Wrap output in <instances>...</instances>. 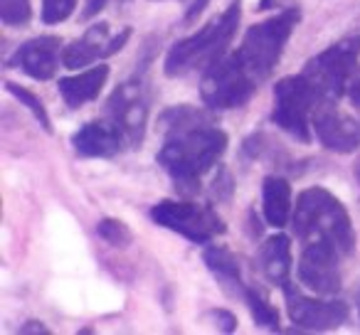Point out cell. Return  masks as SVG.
I'll use <instances>...</instances> for the list:
<instances>
[{
  "mask_svg": "<svg viewBox=\"0 0 360 335\" xmlns=\"http://www.w3.org/2000/svg\"><path fill=\"white\" fill-rule=\"evenodd\" d=\"M75 6L77 0H42V20L47 25H57L75 13Z\"/></svg>",
  "mask_w": 360,
  "mask_h": 335,
  "instance_id": "d4e9b609",
  "label": "cell"
},
{
  "mask_svg": "<svg viewBox=\"0 0 360 335\" xmlns=\"http://www.w3.org/2000/svg\"><path fill=\"white\" fill-rule=\"evenodd\" d=\"M340 254L326 242L304 244L299 256V281L319 296H335L340 291Z\"/></svg>",
  "mask_w": 360,
  "mask_h": 335,
  "instance_id": "30bf717a",
  "label": "cell"
},
{
  "mask_svg": "<svg viewBox=\"0 0 360 335\" xmlns=\"http://www.w3.org/2000/svg\"><path fill=\"white\" fill-rule=\"evenodd\" d=\"M262 202H264V220L271 227H284L291 217V185L279 176L264 178L262 185Z\"/></svg>",
  "mask_w": 360,
  "mask_h": 335,
  "instance_id": "d6986e66",
  "label": "cell"
},
{
  "mask_svg": "<svg viewBox=\"0 0 360 335\" xmlns=\"http://www.w3.org/2000/svg\"><path fill=\"white\" fill-rule=\"evenodd\" d=\"M311 126L321 145L333 153H353L360 148V121L338 111L333 101H321L316 106Z\"/></svg>",
  "mask_w": 360,
  "mask_h": 335,
  "instance_id": "7c38bea8",
  "label": "cell"
},
{
  "mask_svg": "<svg viewBox=\"0 0 360 335\" xmlns=\"http://www.w3.org/2000/svg\"><path fill=\"white\" fill-rule=\"evenodd\" d=\"M106 3H109V0H86V3H84V11H82L79 18H82V20H91V18H96L101 11H104Z\"/></svg>",
  "mask_w": 360,
  "mask_h": 335,
  "instance_id": "f1b7e54d",
  "label": "cell"
},
{
  "mask_svg": "<svg viewBox=\"0 0 360 335\" xmlns=\"http://www.w3.org/2000/svg\"><path fill=\"white\" fill-rule=\"evenodd\" d=\"M319 106V96L314 94L311 84L299 77H284L276 81L274 86V111H271V121L279 126L281 131L291 133L299 138L301 143L311 140V119H314V109Z\"/></svg>",
  "mask_w": 360,
  "mask_h": 335,
  "instance_id": "52a82bcc",
  "label": "cell"
},
{
  "mask_svg": "<svg viewBox=\"0 0 360 335\" xmlns=\"http://www.w3.org/2000/svg\"><path fill=\"white\" fill-rule=\"evenodd\" d=\"M207 318L215 320L217 328L225 330V333H232V330L237 328V318H235V313H230V310H225V308H215V310H210V313H207Z\"/></svg>",
  "mask_w": 360,
  "mask_h": 335,
  "instance_id": "4316f807",
  "label": "cell"
},
{
  "mask_svg": "<svg viewBox=\"0 0 360 335\" xmlns=\"http://www.w3.org/2000/svg\"><path fill=\"white\" fill-rule=\"evenodd\" d=\"M96 235H99L106 244L121 247V249L134 242V232H131L121 220H111V217H106V220H101L99 225H96Z\"/></svg>",
  "mask_w": 360,
  "mask_h": 335,
  "instance_id": "603a6c76",
  "label": "cell"
},
{
  "mask_svg": "<svg viewBox=\"0 0 360 335\" xmlns=\"http://www.w3.org/2000/svg\"><path fill=\"white\" fill-rule=\"evenodd\" d=\"M259 81L247 72V67L240 62V57H222L212 67L202 72L200 81V96L207 109L225 111V109H240L252 99Z\"/></svg>",
  "mask_w": 360,
  "mask_h": 335,
  "instance_id": "8992f818",
  "label": "cell"
},
{
  "mask_svg": "<svg viewBox=\"0 0 360 335\" xmlns=\"http://www.w3.org/2000/svg\"><path fill=\"white\" fill-rule=\"evenodd\" d=\"M291 225L304 244L326 242L343 256H350L355 251V232L348 212L338 197L323 188H309L301 192L291 212Z\"/></svg>",
  "mask_w": 360,
  "mask_h": 335,
  "instance_id": "7a4b0ae2",
  "label": "cell"
},
{
  "mask_svg": "<svg viewBox=\"0 0 360 335\" xmlns=\"http://www.w3.org/2000/svg\"><path fill=\"white\" fill-rule=\"evenodd\" d=\"M32 18L30 0H0V20L11 27L27 25Z\"/></svg>",
  "mask_w": 360,
  "mask_h": 335,
  "instance_id": "cb8c5ba5",
  "label": "cell"
},
{
  "mask_svg": "<svg viewBox=\"0 0 360 335\" xmlns=\"http://www.w3.org/2000/svg\"><path fill=\"white\" fill-rule=\"evenodd\" d=\"M212 124V114L205 109H195V106H170L160 114V129L163 133H178V131H188L195 129V126H205Z\"/></svg>",
  "mask_w": 360,
  "mask_h": 335,
  "instance_id": "ffe728a7",
  "label": "cell"
},
{
  "mask_svg": "<svg viewBox=\"0 0 360 335\" xmlns=\"http://www.w3.org/2000/svg\"><path fill=\"white\" fill-rule=\"evenodd\" d=\"M6 89H8V94L15 96V99L20 101L22 106H27V111H30V114L35 116L37 121H40L42 131H47V133H52V121H50V116H47L45 104H42V101L37 99V96L32 94V91H27L25 86L15 84V81H6Z\"/></svg>",
  "mask_w": 360,
  "mask_h": 335,
  "instance_id": "7402d4cb",
  "label": "cell"
},
{
  "mask_svg": "<svg viewBox=\"0 0 360 335\" xmlns=\"http://www.w3.org/2000/svg\"><path fill=\"white\" fill-rule=\"evenodd\" d=\"M348 96H350V101H353V106L360 111V77L353 81V84L348 86Z\"/></svg>",
  "mask_w": 360,
  "mask_h": 335,
  "instance_id": "1f68e13d",
  "label": "cell"
},
{
  "mask_svg": "<svg viewBox=\"0 0 360 335\" xmlns=\"http://www.w3.org/2000/svg\"><path fill=\"white\" fill-rule=\"evenodd\" d=\"M72 145L84 158H111L124 145H129V140H126L124 131L114 121L106 119V121H91V124L82 126L72 136Z\"/></svg>",
  "mask_w": 360,
  "mask_h": 335,
  "instance_id": "5bb4252c",
  "label": "cell"
},
{
  "mask_svg": "<svg viewBox=\"0 0 360 335\" xmlns=\"http://www.w3.org/2000/svg\"><path fill=\"white\" fill-rule=\"evenodd\" d=\"M358 57L360 37H345L306 62L301 74L319 96V104L338 101L343 94H348V86L358 79Z\"/></svg>",
  "mask_w": 360,
  "mask_h": 335,
  "instance_id": "5b68a950",
  "label": "cell"
},
{
  "mask_svg": "<svg viewBox=\"0 0 360 335\" xmlns=\"http://www.w3.org/2000/svg\"><path fill=\"white\" fill-rule=\"evenodd\" d=\"M106 79H109V67L99 65V67H91V70L79 72V74L62 77L57 86H60V94L65 99V104L70 109H79V106L89 104V101H94L101 94Z\"/></svg>",
  "mask_w": 360,
  "mask_h": 335,
  "instance_id": "9a60e30c",
  "label": "cell"
},
{
  "mask_svg": "<svg viewBox=\"0 0 360 335\" xmlns=\"http://www.w3.org/2000/svg\"><path fill=\"white\" fill-rule=\"evenodd\" d=\"M109 119L124 131L129 145H141L148 121V94L139 79L126 81L111 94Z\"/></svg>",
  "mask_w": 360,
  "mask_h": 335,
  "instance_id": "8fae6325",
  "label": "cell"
},
{
  "mask_svg": "<svg viewBox=\"0 0 360 335\" xmlns=\"http://www.w3.org/2000/svg\"><path fill=\"white\" fill-rule=\"evenodd\" d=\"M353 173H355V180L360 183V158L355 160V165H353Z\"/></svg>",
  "mask_w": 360,
  "mask_h": 335,
  "instance_id": "d6a6232c",
  "label": "cell"
},
{
  "mask_svg": "<svg viewBox=\"0 0 360 335\" xmlns=\"http://www.w3.org/2000/svg\"><path fill=\"white\" fill-rule=\"evenodd\" d=\"M60 47L62 42L55 35L35 37V40H27L25 45L18 47L11 65L18 67L20 72H25L32 79L47 81L55 77L57 67H60Z\"/></svg>",
  "mask_w": 360,
  "mask_h": 335,
  "instance_id": "4fadbf2b",
  "label": "cell"
},
{
  "mask_svg": "<svg viewBox=\"0 0 360 335\" xmlns=\"http://www.w3.org/2000/svg\"><path fill=\"white\" fill-rule=\"evenodd\" d=\"M207 3H210V0H186V20H195L207 8Z\"/></svg>",
  "mask_w": 360,
  "mask_h": 335,
  "instance_id": "f546056e",
  "label": "cell"
},
{
  "mask_svg": "<svg viewBox=\"0 0 360 335\" xmlns=\"http://www.w3.org/2000/svg\"><path fill=\"white\" fill-rule=\"evenodd\" d=\"M299 20V8H289V11H281L279 15L259 22V25H252L247 30L245 40H242L240 50L235 55L240 57V62L257 81H264L274 72L276 62L281 60L284 45L289 42Z\"/></svg>",
  "mask_w": 360,
  "mask_h": 335,
  "instance_id": "277c9868",
  "label": "cell"
},
{
  "mask_svg": "<svg viewBox=\"0 0 360 335\" xmlns=\"http://www.w3.org/2000/svg\"><path fill=\"white\" fill-rule=\"evenodd\" d=\"M106 37H109V25L99 22V25H91L79 40H75L70 47H65L62 52V62H65L67 70H79V67L94 65L99 57L106 55Z\"/></svg>",
  "mask_w": 360,
  "mask_h": 335,
  "instance_id": "e0dca14e",
  "label": "cell"
},
{
  "mask_svg": "<svg viewBox=\"0 0 360 335\" xmlns=\"http://www.w3.org/2000/svg\"><path fill=\"white\" fill-rule=\"evenodd\" d=\"M20 333L27 335V333H42V335H50V328L42 325L40 320H27L25 325H20Z\"/></svg>",
  "mask_w": 360,
  "mask_h": 335,
  "instance_id": "4dcf8cb0",
  "label": "cell"
},
{
  "mask_svg": "<svg viewBox=\"0 0 360 335\" xmlns=\"http://www.w3.org/2000/svg\"><path fill=\"white\" fill-rule=\"evenodd\" d=\"M259 269L264 279L274 286H284L291 274V239L286 235H274L259 247Z\"/></svg>",
  "mask_w": 360,
  "mask_h": 335,
  "instance_id": "2e32d148",
  "label": "cell"
},
{
  "mask_svg": "<svg viewBox=\"0 0 360 335\" xmlns=\"http://www.w3.org/2000/svg\"><path fill=\"white\" fill-rule=\"evenodd\" d=\"M242 18V6L232 3L220 18L210 20L200 32L175 42L165 57V77H186L195 70H207L225 57Z\"/></svg>",
  "mask_w": 360,
  "mask_h": 335,
  "instance_id": "3957f363",
  "label": "cell"
},
{
  "mask_svg": "<svg viewBox=\"0 0 360 335\" xmlns=\"http://www.w3.org/2000/svg\"><path fill=\"white\" fill-rule=\"evenodd\" d=\"M202 261H205L207 269L215 274V279L222 284V289H227L230 294L242 296V298H245L247 286H245V281H242L240 261H237V256L232 254L230 249L217 247V244L207 247V249L202 251Z\"/></svg>",
  "mask_w": 360,
  "mask_h": 335,
  "instance_id": "ac0fdd59",
  "label": "cell"
},
{
  "mask_svg": "<svg viewBox=\"0 0 360 335\" xmlns=\"http://www.w3.org/2000/svg\"><path fill=\"white\" fill-rule=\"evenodd\" d=\"M129 37H131V27H124V30H121V35L111 37V40L106 42V55L104 57H111V55H116V52L124 50V45L129 42Z\"/></svg>",
  "mask_w": 360,
  "mask_h": 335,
  "instance_id": "83f0119b",
  "label": "cell"
},
{
  "mask_svg": "<svg viewBox=\"0 0 360 335\" xmlns=\"http://www.w3.org/2000/svg\"><path fill=\"white\" fill-rule=\"evenodd\" d=\"M232 190H235V185H232V178H230V173L222 168L220 173H217V178H215V183H212V195L217 197V200H222V202H227L232 197Z\"/></svg>",
  "mask_w": 360,
  "mask_h": 335,
  "instance_id": "484cf974",
  "label": "cell"
},
{
  "mask_svg": "<svg viewBox=\"0 0 360 335\" xmlns=\"http://www.w3.org/2000/svg\"><path fill=\"white\" fill-rule=\"evenodd\" d=\"M150 220L195 244H210L217 235L225 232V222L220 220V215L212 207L198 202L163 200L150 207Z\"/></svg>",
  "mask_w": 360,
  "mask_h": 335,
  "instance_id": "ba28073f",
  "label": "cell"
},
{
  "mask_svg": "<svg viewBox=\"0 0 360 335\" xmlns=\"http://www.w3.org/2000/svg\"><path fill=\"white\" fill-rule=\"evenodd\" d=\"M245 301H247V306H250V313H252V318H255L257 325H262V328H269V330L279 328V313H276V308L259 294V291L247 289Z\"/></svg>",
  "mask_w": 360,
  "mask_h": 335,
  "instance_id": "44dd1931",
  "label": "cell"
},
{
  "mask_svg": "<svg viewBox=\"0 0 360 335\" xmlns=\"http://www.w3.org/2000/svg\"><path fill=\"white\" fill-rule=\"evenodd\" d=\"M284 298L289 318L296 328L304 330H333L348 320L350 310L343 301H319L309 298L296 284L286 281L284 286Z\"/></svg>",
  "mask_w": 360,
  "mask_h": 335,
  "instance_id": "9c48e42d",
  "label": "cell"
},
{
  "mask_svg": "<svg viewBox=\"0 0 360 335\" xmlns=\"http://www.w3.org/2000/svg\"><path fill=\"white\" fill-rule=\"evenodd\" d=\"M227 148V133L215 124L168 133L158 150V163L173 178L175 188L183 192H198L200 178L222 158Z\"/></svg>",
  "mask_w": 360,
  "mask_h": 335,
  "instance_id": "6da1fadb",
  "label": "cell"
}]
</instances>
